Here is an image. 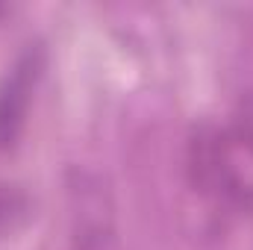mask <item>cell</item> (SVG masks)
Listing matches in <instances>:
<instances>
[{
	"instance_id": "cell-3",
	"label": "cell",
	"mask_w": 253,
	"mask_h": 250,
	"mask_svg": "<svg viewBox=\"0 0 253 250\" xmlns=\"http://www.w3.org/2000/svg\"><path fill=\"white\" fill-rule=\"evenodd\" d=\"M71 197H74L71 250H121L112 203L100 183L80 177V183L71 188Z\"/></svg>"
},
{
	"instance_id": "cell-1",
	"label": "cell",
	"mask_w": 253,
	"mask_h": 250,
	"mask_svg": "<svg viewBox=\"0 0 253 250\" xmlns=\"http://www.w3.org/2000/svg\"><path fill=\"white\" fill-rule=\"evenodd\" d=\"M189 177L218 206L253 212V91L230 115V124H203L189 141Z\"/></svg>"
},
{
	"instance_id": "cell-2",
	"label": "cell",
	"mask_w": 253,
	"mask_h": 250,
	"mask_svg": "<svg viewBox=\"0 0 253 250\" xmlns=\"http://www.w3.org/2000/svg\"><path fill=\"white\" fill-rule=\"evenodd\" d=\"M44 74V47L27 44L0 80V150H12L24 132L33 91Z\"/></svg>"
},
{
	"instance_id": "cell-4",
	"label": "cell",
	"mask_w": 253,
	"mask_h": 250,
	"mask_svg": "<svg viewBox=\"0 0 253 250\" xmlns=\"http://www.w3.org/2000/svg\"><path fill=\"white\" fill-rule=\"evenodd\" d=\"M24 215H27V197L15 186H9V183L0 180V230L12 227Z\"/></svg>"
},
{
	"instance_id": "cell-5",
	"label": "cell",
	"mask_w": 253,
	"mask_h": 250,
	"mask_svg": "<svg viewBox=\"0 0 253 250\" xmlns=\"http://www.w3.org/2000/svg\"><path fill=\"white\" fill-rule=\"evenodd\" d=\"M0 12H3V9H0Z\"/></svg>"
}]
</instances>
